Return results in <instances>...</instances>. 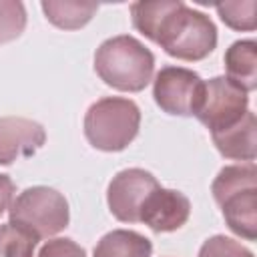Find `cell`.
<instances>
[{
  "instance_id": "1",
  "label": "cell",
  "mask_w": 257,
  "mask_h": 257,
  "mask_svg": "<svg viewBox=\"0 0 257 257\" xmlns=\"http://www.w3.org/2000/svg\"><path fill=\"white\" fill-rule=\"evenodd\" d=\"M131 20L145 38L177 60L199 62L217 46V26L211 16L181 0L133 2Z\"/></svg>"
},
{
  "instance_id": "2",
  "label": "cell",
  "mask_w": 257,
  "mask_h": 257,
  "mask_svg": "<svg viewBox=\"0 0 257 257\" xmlns=\"http://www.w3.org/2000/svg\"><path fill=\"white\" fill-rule=\"evenodd\" d=\"M94 72L120 92H141L153 80L155 54L135 36L118 34L106 38L94 52Z\"/></svg>"
},
{
  "instance_id": "3",
  "label": "cell",
  "mask_w": 257,
  "mask_h": 257,
  "mask_svg": "<svg viewBox=\"0 0 257 257\" xmlns=\"http://www.w3.org/2000/svg\"><path fill=\"white\" fill-rule=\"evenodd\" d=\"M211 193L221 207L223 219L231 233L245 241L257 239V167L255 163H239L223 167Z\"/></svg>"
},
{
  "instance_id": "4",
  "label": "cell",
  "mask_w": 257,
  "mask_h": 257,
  "mask_svg": "<svg viewBox=\"0 0 257 257\" xmlns=\"http://www.w3.org/2000/svg\"><path fill=\"white\" fill-rule=\"evenodd\" d=\"M141 108L124 96H102L84 114V137L90 147L104 153L124 151L139 135Z\"/></svg>"
},
{
  "instance_id": "5",
  "label": "cell",
  "mask_w": 257,
  "mask_h": 257,
  "mask_svg": "<svg viewBox=\"0 0 257 257\" xmlns=\"http://www.w3.org/2000/svg\"><path fill=\"white\" fill-rule=\"evenodd\" d=\"M8 223L24 229L40 241L68 227L70 209L66 197L60 191L36 185L24 189L12 199L8 207Z\"/></svg>"
},
{
  "instance_id": "6",
  "label": "cell",
  "mask_w": 257,
  "mask_h": 257,
  "mask_svg": "<svg viewBox=\"0 0 257 257\" xmlns=\"http://www.w3.org/2000/svg\"><path fill=\"white\" fill-rule=\"evenodd\" d=\"M247 110L249 92L239 88L227 76H213L203 84V94L195 116L203 126L209 128L211 135H217L237 124Z\"/></svg>"
},
{
  "instance_id": "7",
  "label": "cell",
  "mask_w": 257,
  "mask_h": 257,
  "mask_svg": "<svg viewBox=\"0 0 257 257\" xmlns=\"http://www.w3.org/2000/svg\"><path fill=\"white\" fill-rule=\"evenodd\" d=\"M205 80L185 66H163L153 80L157 106L173 116H195Z\"/></svg>"
},
{
  "instance_id": "8",
  "label": "cell",
  "mask_w": 257,
  "mask_h": 257,
  "mask_svg": "<svg viewBox=\"0 0 257 257\" xmlns=\"http://www.w3.org/2000/svg\"><path fill=\"white\" fill-rule=\"evenodd\" d=\"M159 187L153 173L131 167L118 171L106 189V203L112 217L120 223H139V213L145 199Z\"/></svg>"
},
{
  "instance_id": "9",
  "label": "cell",
  "mask_w": 257,
  "mask_h": 257,
  "mask_svg": "<svg viewBox=\"0 0 257 257\" xmlns=\"http://www.w3.org/2000/svg\"><path fill=\"white\" fill-rule=\"evenodd\" d=\"M191 215V201L175 189L157 187L143 203L139 223H145L155 233H171L181 229Z\"/></svg>"
},
{
  "instance_id": "10",
  "label": "cell",
  "mask_w": 257,
  "mask_h": 257,
  "mask_svg": "<svg viewBox=\"0 0 257 257\" xmlns=\"http://www.w3.org/2000/svg\"><path fill=\"white\" fill-rule=\"evenodd\" d=\"M46 143L40 122L26 116H0V165L32 157Z\"/></svg>"
},
{
  "instance_id": "11",
  "label": "cell",
  "mask_w": 257,
  "mask_h": 257,
  "mask_svg": "<svg viewBox=\"0 0 257 257\" xmlns=\"http://www.w3.org/2000/svg\"><path fill=\"white\" fill-rule=\"evenodd\" d=\"M215 149L231 161L253 163L257 157V118L253 110H247L245 116L231 128L211 135Z\"/></svg>"
},
{
  "instance_id": "12",
  "label": "cell",
  "mask_w": 257,
  "mask_h": 257,
  "mask_svg": "<svg viewBox=\"0 0 257 257\" xmlns=\"http://www.w3.org/2000/svg\"><path fill=\"white\" fill-rule=\"evenodd\" d=\"M223 62L231 82L245 92H253L257 88V42L253 38L235 40L225 50Z\"/></svg>"
},
{
  "instance_id": "13",
  "label": "cell",
  "mask_w": 257,
  "mask_h": 257,
  "mask_svg": "<svg viewBox=\"0 0 257 257\" xmlns=\"http://www.w3.org/2000/svg\"><path fill=\"white\" fill-rule=\"evenodd\" d=\"M153 243L131 229H112L98 239L92 257H151Z\"/></svg>"
},
{
  "instance_id": "14",
  "label": "cell",
  "mask_w": 257,
  "mask_h": 257,
  "mask_svg": "<svg viewBox=\"0 0 257 257\" xmlns=\"http://www.w3.org/2000/svg\"><path fill=\"white\" fill-rule=\"evenodd\" d=\"M40 8L50 24L60 30H78L86 26L98 10L96 2H78V0H44Z\"/></svg>"
},
{
  "instance_id": "15",
  "label": "cell",
  "mask_w": 257,
  "mask_h": 257,
  "mask_svg": "<svg viewBox=\"0 0 257 257\" xmlns=\"http://www.w3.org/2000/svg\"><path fill=\"white\" fill-rule=\"evenodd\" d=\"M215 10L219 18L233 30H245L253 32L257 26V2L255 0H243V2H219L215 4Z\"/></svg>"
},
{
  "instance_id": "16",
  "label": "cell",
  "mask_w": 257,
  "mask_h": 257,
  "mask_svg": "<svg viewBox=\"0 0 257 257\" xmlns=\"http://www.w3.org/2000/svg\"><path fill=\"white\" fill-rule=\"evenodd\" d=\"M38 239L24 229L4 223L0 225V257H34Z\"/></svg>"
},
{
  "instance_id": "17",
  "label": "cell",
  "mask_w": 257,
  "mask_h": 257,
  "mask_svg": "<svg viewBox=\"0 0 257 257\" xmlns=\"http://www.w3.org/2000/svg\"><path fill=\"white\" fill-rule=\"evenodd\" d=\"M26 28V6L20 0H0V44L16 40Z\"/></svg>"
},
{
  "instance_id": "18",
  "label": "cell",
  "mask_w": 257,
  "mask_h": 257,
  "mask_svg": "<svg viewBox=\"0 0 257 257\" xmlns=\"http://www.w3.org/2000/svg\"><path fill=\"white\" fill-rule=\"evenodd\" d=\"M199 257H255V255L251 249H247L245 245H241L231 237L213 235L201 245Z\"/></svg>"
},
{
  "instance_id": "19",
  "label": "cell",
  "mask_w": 257,
  "mask_h": 257,
  "mask_svg": "<svg viewBox=\"0 0 257 257\" xmlns=\"http://www.w3.org/2000/svg\"><path fill=\"white\" fill-rule=\"evenodd\" d=\"M36 257H86V251L68 237H56V239H48L40 247Z\"/></svg>"
},
{
  "instance_id": "20",
  "label": "cell",
  "mask_w": 257,
  "mask_h": 257,
  "mask_svg": "<svg viewBox=\"0 0 257 257\" xmlns=\"http://www.w3.org/2000/svg\"><path fill=\"white\" fill-rule=\"evenodd\" d=\"M14 191H16V187H14L12 179L8 175L0 173V215L4 211H8V207L14 199Z\"/></svg>"
}]
</instances>
